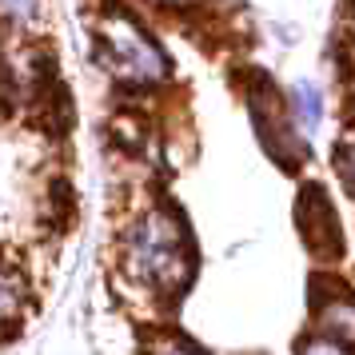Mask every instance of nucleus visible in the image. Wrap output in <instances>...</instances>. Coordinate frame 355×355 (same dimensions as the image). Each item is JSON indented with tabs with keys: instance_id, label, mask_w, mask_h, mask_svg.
Wrapping results in <instances>:
<instances>
[{
	"instance_id": "nucleus-3",
	"label": "nucleus",
	"mask_w": 355,
	"mask_h": 355,
	"mask_svg": "<svg viewBox=\"0 0 355 355\" xmlns=\"http://www.w3.org/2000/svg\"><path fill=\"white\" fill-rule=\"evenodd\" d=\"M236 88H240L256 140L263 156L279 168V172H300L307 164V140L304 128L295 124L288 104V92L263 72V68H236Z\"/></svg>"
},
{
	"instance_id": "nucleus-8",
	"label": "nucleus",
	"mask_w": 355,
	"mask_h": 355,
	"mask_svg": "<svg viewBox=\"0 0 355 355\" xmlns=\"http://www.w3.org/2000/svg\"><path fill=\"white\" fill-rule=\"evenodd\" d=\"M144 355H211V352L200 347L192 336H184L172 323H152L144 331Z\"/></svg>"
},
{
	"instance_id": "nucleus-5",
	"label": "nucleus",
	"mask_w": 355,
	"mask_h": 355,
	"mask_svg": "<svg viewBox=\"0 0 355 355\" xmlns=\"http://www.w3.org/2000/svg\"><path fill=\"white\" fill-rule=\"evenodd\" d=\"M307 311H311V331L355 352V288L347 279L331 275L327 268L315 272L307 284Z\"/></svg>"
},
{
	"instance_id": "nucleus-10",
	"label": "nucleus",
	"mask_w": 355,
	"mask_h": 355,
	"mask_svg": "<svg viewBox=\"0 0 355 355\" xmlns=\"http://www.w3.org/2000/svg\"><path fill=\"white\" fill-rule=\"evenodd\" d=\"M331 168H336L343 192L355 200V124H343V132H339L336 152H331Z\"/></svg>"
},
{
	"instance_id": "nucleus-6",
	"label": "nucleus",
	"mask_w": 355,
	"mask_h": 355,
	"mask_svg": "<svg viewBox=\"0 0 355 355\" xmlns=\"http://www.w3.org/2000/svg\"><path fill=\"white\" fill-rule=\"evenodd\" d=\"M28 307H33V275L24 272V263L0 256V339L17 336Z\"/></svg>"
},
{
	"instance_id": "nucleus-9",
	"label": "nucleus",
	"mask_w": 355,
	"mask_h": 355,
	"mask_svg": "<svg viewBox=\"0 0 355 355\" xmlns=\"http://www.w3.org/2000/svg\"><path fill=\"white\" fill-rule=\"evenodd\" d=\"M288 104H291V116H295V124L304 132H315L323 124V92L315 88V84H291V92H288Z\"/></svg>"
},
{
	"instance_id": "nucleus-13",
	"label": "nucleus",
	"mask_w": 355,
	"mask_h": 355,
	"mask_svg": "<svg viewBox=\"0 0 355 355\" xmlns=\"http://www.w3.org/2000/svg\"><path fill=\"white\" fill-rule=\"evenodd\" d=\"M140 4H148V8H156V12H164L168 20H188L192 12H200L208 0H140Z\"/></svg>"
},
{
	"instance_id": "nucleus-11",
	"label": "nucleus",
	"mask_w": 355,
	"mask_h": 355,
	"mask_svg": "<svg viewBox=\"0 0 355 355\" xmlns=\"http://www.w3.org/2000/svg\"><path fill=\"white\" fill-rule=\"evenodd\" d=\"M24 108V84H20V72L8 64V52L0 49V120Z\"/></svg>"
},
{
	"instance_id": "nucleus-2",
	"label": "nucleus",
	"mask_w": 355,
	"mask_h": 355,
	"mask_svg": "<svg viewBox=\"0 0 355 355\" xmlns=\"http://www.w3.org/2000/svg\"><path fill=\"white\" fill-rule=\"evenodd\" d=\"M92 44L100 68L128 96H152L172 84V56L160 36L144 24V17L124 0H100L92 20Z\"/></svg>"
},
{
	"instance_id": "nucleus-1",
	"label": "nucleus",
	"mask_w": 355,
	"mask_h": 355,
	"mask_svg": "<svg viewBox=\"0 0 355 355\" xmlns=\"http://www.w3.org/2000/svg\"><path fill=\"white\" fill-rule=\"evenodd\" d=\"M116 272L152 304H180L192 291L200 248L172 196H156L144 208L128 211L116 232Z\"/></svg>"
},
{
	"instance_id": "nucleus-14",
	"label": "nucleus",
	"mask_w": 355,
	"mask_h": 355,
	"mask_svg": "<svg viewBox=\"0 0 355 355\" xmlns=\"http://www.w3.org/2000/svg\"><path fill=\"white\" fill-rule=\"evenodd\" d=\"M343 12H347V28L355 33V0H343Z\"/></svg>"
},
{
	"instance_id": "nucleus-12",
	"label": "nucleus",
	"mask_w": 355,
	"mask_h": 355,
	"mask_svg": "<svg viewBox=\"0 0 355 355\" xmlns=\"http://www.w3.org/2000/svg\"><path fill=\"white\" fill-rule=\"evenodd\" d=\"M291 355H355V352L343 347V343H336V339L320 336V331H304V336L295 339Z\"/></svg>"
},
{
	"instance_id": "nucleus-4",
	"label": "nucleus",
	"mask_w": 355,
	"mask_h": 355,
	"mask_svg": "<svg viewBox=\"0 0 355 355\" xmlns=\"http://www.w3.org/2000/svg\"><path fill=\"white\" fill-rule=\"evenodd\" d=\"M291 224H295V236L307 248V256L320 268H336L347 259V232H343L336 200L320 180L300 184V196L291 204Z\"/></svg>"
},
{
	"instance_id": "nucleus-7",
	"label": "nucleus",
	"mask_w": 355,
	"mask_h": 355,
	"mask_svg": "<svg viewBox=\"0 0 355 355\" xmlns=\"http://www.w3.org/2000/svg\"><path fill=\"white\" fill-rule=\"evenodd\" d=\"M44 20V0H0V33L33 40Z\"/></svg>"
}]
</instances>
